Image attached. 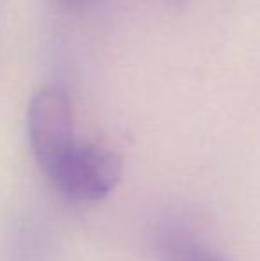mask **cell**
I'll return each instance as SVG.
<instances>
[{"label":"cell","mask_w":260,"mask_h":261,"mask_svg":"<svg viewBox=\"0 0 260 261\" xmlns=\"http://www.w3.org/2000/svg\"><path fill=\"white\" fill-rule=\"evenodd\" d=\"M43 174L63 197L77 203H94L114 192L123 178L118 153L100 144L79 142Z\"/></svg>","instance_id":"obj_1"},{"label":"cell","mask_w":260,"mask_h":261,"mask_svg":"<svg viewBox=\"0 0 260 261\" xmlns=\"http://www.w3.org/2000/svg\"><path fill=\"white\" fill-rule=\"evenodd\" d=\"M29 146L43 172L52 167L77 142L73 110L59 87H45L32 96L27 112Z\"/></svg>","instance_id":"obj_2"},{"label":"cell","mask_w":260,"mask_h":261,"mask_svg":"<svg viewBox=\"0 0 260 261\" xmlns=\"http://www.w3.org/2000/svg\"><path fill=\"white\" fill-rule=\"evenodd\" d=\"M157 261H230L185 226L164 227L157 238Z\"/></svg>","instance_id":"obj_3"},{"label":"cell","mask_w":260,"mask_h":261,"mask_svg":"<svg viewBox=\"0 0 260 261\" xmlns=\"http://www.w3.org/2000/svg\"><path fill=\"white\" fill-rule=\"evenodd\" d=\"M94 2H97V0H56L57 6L63 7L66 11H82Z\"/></svg>","instance_id":"obj_4"}]
</instances>
